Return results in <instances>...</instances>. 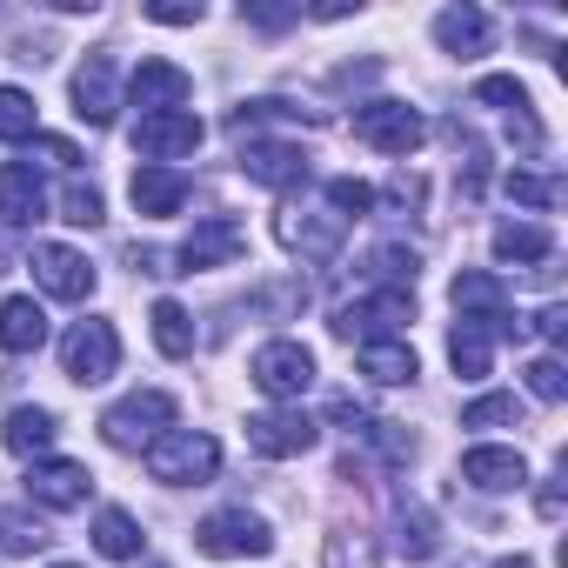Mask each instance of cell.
Returning a JSON list of instances; mask_svg holds the SVG:
<instances>
[{
  "mask_svg": "<svg viewBox=\"0 0 568 568\" xmlns=\"http://www.w3.org/2000/svg\"><path fill=\"white\" fill-rule=\"evenodd\" d=\"M528 388H535V402H561V395H568L561 362H555V355H535V362H528Z\"/></svg>",
  "mask_w": 568,
  "mask_h": 568,
  "instance_id": "cell-36",
  "label": "cell"
},
{
  "mask_svg": "<svg viewBox=\"0 0 568 568\" xmlns=\"http://www.w3.org/2000/svg\"><path fill=\"white\" fill-rule=\"evenodd\" d=\"M54 415L48 408H14L8 415V428H0V442H8V455H41V448H54Z\"/></svg>",
  "mask_w": 568,
  "mask_h": 568,
  "instance_id": "cell-25",
  "label": "cell"
},
{
  "mask_svg": "<svg viewBox=\"0 0 568 568\" xmlns=\"http://www.w3.org/2000/svg\"><path fill=\"white\" fill-rule=\"evenodd\" d=\"M41 134V108L28 88H0V141H34Z\"/></svg>",
  "mask_w": 568,
  "mask_h": 568,
  "instance_id": "cell-29",
  "label": "cell"
},
{
  "mask_svg": "<svg viewBox=\"0 0 568 568\" xmlns=\"http://www.w3.org/2000/svg\"><path fill=\"white\" fill-rule=\"evenodd\" d=\"M141 541H148V535H141V521H134L128 508H101V515H94V548H101V555L134 561V555H141Z\"/></svg>",
  "mask_w": 568,
  "mask_h": 568,
  "instance_id": "cell-27",
  "label": "cell"
},
{
  "mask_svg": "<svg viewBox=\"0 0 568 568\" xmlns=\"http://www.w3.org/2000/svg\"><path fill=\"white\" fill-rule=\"evenodd\" d=\"M128 194H134V214H148V221H168V214H181L187 207V174L181 168H141L134 181H128Z\"/></svg>",
  "mask_w": 568,
  "mask_h": 568,
  "instance_id": "cell-17",
  "label": "cell"
},
{
  "mask_svg": "<svg viewBox=\"0 0 568 568\" xmlns=\"http://www.w3.org/2000/svg\"><path fill=\"white\" fill-rule=\"evenodd\" d=\"M495 254H501V261H548L555 241H548V227H535V221H508V227H495Z\"/></svg>",
  "mask_w": 568,
  "mask_h": 568,
  "instance_id": "cell-28",
  "label": "cell"
},
{
  "mask_svg": "<svg viewBox=\"0 0 568 568\" xmlns=\"http://www.w3.org/2000/svg\"><path fill=\"white\" fill-rule=\"evenodd\" d=\"M54 535H48V521L41 515H28V508H8L0 515V548L8 555H34V548H48Z\"/></svg>",
  "mask_w": 568,
  "mask_h": 568,
  "instance_id": "cell-31",
  "label": "cell"
},
{
  "mask_svg": "<svg viewBox=\"0 0 568 568\" xmlns=\"http://www.w3.org/2000/svg\"><path fill=\"white\" fill-rule=\"evenodd\" d=\"M247 21H254V28H267V34H274V28H295V21H302V14H295V8H247Z\"/></svg>",
  "mask_w": 568,
  "mask_h": 568,
  "instance_id": "cell-39",
  "label": "cell"
},
{
  "mask_svg": "<svg viewBox=\"0 0 568 568\" xmlns=\"http://www.w3.org/2000/svg\"><path fill=\"white\" fill-rule=\"evenodd\" d=\"M475 101L481 108H528V94H521V81H508V74H488V81H475Z\"/></svg>",
  "mask_w": 568,
  "mask_h": 568,
  "instance_id": "cell-38",
  "label": "cell"
},
{
  "mask_svg": "<svg viewBox=\"0 0 568 568\" xmlns=\"http://www.w3.org/2000/svg\"><path fill=\"white\" fill-rule=\"evenodd\" d=\"M101 214H108V207H101V187L74 174V181L61 187V221H68V227H101Z\"/></svg>",
  "mask_w": 568,
  "mask_h": 568,
  "instance_id": "cell-32",
  "label": "cell"
},
{
  "mask_svg": "<svg viewBox=\"0 0 568 568\" xmlns=\"http://www.w3.org/2000/svg\"><path fill=\"white\" fill-rule=\"evenodd\" d=\"M448 368H455L462 382H488V368H495V328L455 322V335H448Z\"/></svg>",
  "mask_w": 568,
  "mask_h": 568,
  "instance_id": "cell-23",
  "label": "cell"
},
{
  "mask_svg": "<svg viewBox=\"0 0 568 568\" xmlns=\"http://www.w3.org/2000/svg\"><path fill=\"white\" fill-rule=\"evenodd\" d=\"M488 568H535L528 555H501V561H488Z\"/></svg>",
  "mask_w": 568,
  "mask_h": 568,
  "instance_id": "cell-42",
  "label": "cell"
},
{
  "mask_svg": "<svg viewBox=\"0 0 568 568\" xmlns=\"http://www.w3.org/2000/svg\"><path fill=\"white\" fill-rule=\"evenodd\" d=\"M501 187H508V201H521V207H555V201H561V181H555V174H528V168H515Z\"/></svg>",
  "mask_w": 568,
  "mask_h": 568,
  "instance_id": "cell-33",
  "label": "cell"
},
{
  "mask_svg": "<svg viewBox=\"0 0 568 568\" xmlns=\"http://www.w3.org/2000/svg\"><path fill=\"white\" fill-rule=\"evenodd\" d=\"M247 375H254V388L274 395V402H302V395L315 388V355H308L302 342H267V348H254Z\"/></svg>",
  "mask_w": 568,
  "mask_h": 568,
  "instance_id": "cell-3",
  "label": "cell"
},
{
  "mask_svg": "<svg viewBox=\"0 0 568 568\" xmlns=\"http://www.w3.org/2000/svg\"><path fill=\"white\" fill-rule=\"evenodd\" d=\"M148 21H161V28H194L201 8H148Z\"/></svg>",
  "mask_w": 568,
  "mask_h": 568,
  "instance_id": "cell-41",
  "label": "cell"
},
{
  "mask_svg": "<svg viewBox=\"0 0 568 568\" xmlns=\"http://www.w3.org/2000/svg\"><path fill=\"white\" fill-rule=\"evenodd\" d=\"M535 328H541L548 342H561V335H568V308H561V302H548V308L535 315Z\"/></svg>",
  "mask_w": 568,
  "mask_h": 568,
  "instance_id": "cell-40",
  "label": "cell"
},
{
  "mask_svg": "<svg viewBox=\"0 0 568 568\" xmlns=\"http://www.w3.org/2000/svg\"><path fill=\"white\" fill-rule=\"evenodd\" d=\"M355 134L375 148V154H415L422 148V114L408 108V101H362L355 108Z\"/></svg>",
  "mask_w": 568,
  "mask_h": 568,
  "instance_id": "cell-6",
  "label": "cell"
},
{
  "mask_svg": "<svg viewBox=\"0 0 568 568\" xmlns=\"http://www.w3.org/2000/svg\"><path fill=\"white\" fill-rule=\"evenodd\" d=\"M28 267H34V281H41L54 302H88L94 295V261L74 254V247H61V241H41L28 254Z\"/></svg>",
  "mask_w": 568,
  "mask_h": 568,
  "instance_id": "cell-8",
  "label": "cell"
},
{
  "mask_svg": "<svg viewBox=\"0 0 568 568\" xmlns=\"http://www.w3.org/2000/svg\"><path fill=\"white\" fill-rule=\"evenodd\" d=\"M362 375L382 382V388H402V382L422 375V362H415L408 342H362Z\"/></svg>",
  "mask_w": 568,
  "mask_h": 568,
  "instance_id": "cell-24",
  "label": "cell"
},
{
  "mask_svg": "<svg viewBox=\"0 0 568 568\" xmlns=\"http://www.w3.org/2000/svg\"><path fill=\"white\" fill-rule=\"evenodd\" d=\"M247 254V227L234 221V214H207L187 241H181V274H194V267H227V261H241Z\"/></svg>",
  "mask_w": 568,
  "mask_h": 568,
  "instance_id": "cell-10",
  "label": "cell"
},
{
  "mask_svg": "<svg viewBox=\"0 0 568 568\" xmlns=\"http://www.w3.org/2000/svg\"><path fill=\"white\" fill-rule=\"evenodd\" d=\"M154 348L168 355V362H187L194 355V315L181 308V302H154Z\"/></svg>",
  "mask_w": 568,
  "mask_h": 568,
  "instance_id": "cell-26",
  "label": "cell"
},
{
  "mask_svg": "<svg viewBox=\"0 0 568 568\" xmlns=\"http://www.w3.org/2000/svg\"><path fill=\"white\" fill-rule=\"evenodd\" d=\"M462 481L481 488V495H508V488L528 481V462H521L515 448H468V455H462Z\"/></svg>",
  "mask_w": 568,
  "mask_h": 568,
  "instance_id": "cell-20",
  "label": "cell"
},
{
  "mask_svg": "<svg viewBox=\"0 0 568 568\" xmlns=\"http://www.w3.org/2000/svg\"><path fill=\"white\" fill-rule=\"evenodd\" d=\"M241 168L261 187H295V181H308V154L295 141H247L241 148Z\"/></svg>",
  "mask_w": 568,
  "mask_h": 568,
  "instance_id": "cell-15",
  "label": "cell"
},
{
  "mask_svg": "<svg viewBox=\"0 0 568 568\" xmlns=\"http://www.w3.org/2000/svg\"><path fill=\"white\" fill-rule=\"evenodd\" d=\"M201 141H207V128H201V114H194V108H174V114H141V121H134V154H148L154 168H168V161L194 154Z\"/></svg>",
  "mask_w": 568,
  "mask_h": 568,
  "instance_id": "cell-7",
  "label": "cell"
},
{
  "mask_svg": "<svg viewBox=\"0 0 568 568\" xmlns=\"http://www.w3.org/2000/svg\"><path fill=\"white\" fill-rule=\"evenodd\" d=\"M328 568H375V541H368L362 528L328 535Z\"/></svg>",
  "mask_w": 568,
  "mask_h": 568,
  "instance_id": "cell-34",
  "label": "cell"
},
{
  "mask_svg": "<svg viewBox=\"0 0 568 568\" xmlns=\"http://www.w3.org/2000/svg\"><path fill=\"white\" fill-rule=\"evenodd\" d=\"M395 548H402L408 561H428V555H435V521H428V508H415V501L395 508Z\"/></svg>",
  "mask_w": 568,
  "mask_h": 568,
  "instance_id": "cell-30",
  "label": "cell"
},
{
  "mask_svg": "<svg viewBox=\"0 0 568 568\" xmlns=\"http://www.w3.org/2000/svg\"><path fill=\"white\" fill-rule=\"evenodd\" d=\"M328 207H335L342 221H348V214H368V207H375V187H368V181H348V174H342V181H328Z\"/></svg>",
  "mask_w": 568,
  "mask_h": 568,
  "instance_id": "cell-35",
  "label": "cell"
},
{
  "mask_svg": "<svg viewBox=\"0 0 568 568\" xmlns=\"http://www.w3.org/2000/svg\"><path fill=\"white\" fill-rule=\"evenodd\" d=\"M114 108H121L114 61H108V54H88V68L74 74V114H81L88 128H108V121H114Z\"/></svg>",
  "mask_w": 568,
  "mask_h": 568,
  "instance_id": "cell-16",
  "label": "cell"
},
{
  "mask_svg": "<svg viewBox=\"0 0 568 568\" xmlns=\"http://www.w3.org/2000/svg\"><path fill=\"white\" fill-rule=\"evenodd\" d=\"M455 315L462 322H481V328H495V335H515V308H508V288L495 274H481V267H468V274H455Z\"/></svg>",
  "mask_w": 568,
  "mask_h": 568,
  "instance_id": "cell-12",
  "label": "cell"
},
{
  "mask_svg": "<svg viewBox=\"0 0 568 568\" xmlns=\"http://www.w3.org/2000/svg\"><path fill=\"white\" fill-rule=\"evenodd\" d=\"M187 94H194L187 68H174V61H161V54H148V61L134 68V108H141V114H174V108H187Z\"/></svg>",
  "mask_w": 568,
  "mask_h": 568,
  "instance_id": "cell-14",
  "label": "cell"
},
{
  "mask_svg": "<svg viewBox=\"0 0 568 568\" xmlns=\"http://www.w3.org/2000/svg\"><path fill=\"white\" fill-rule=\"evenodd\" d=\"M194 548L214 555V561H241V555H267L274 535H267L261 515H247V508H221V515H207V521L194 528Z\"/></svg>",
  "mask_w": 568,
  "mask_h": 568,
  "instance_id": "cell-5",
  "label": "cell"
},
{
  "mask_svg": "<svg viewBox=\"0 0 568 568\" xmlns=\"http://www.w3.org/2000/svg\"><path fill=\"white\" fill-rule=\"evenodd\" d=\"M174 415H181V402L168 388H141V395H128L101 415V435H108V448H148L174 428Z\"/></svg>",
  "mask_w": 568,
  "mask_h": 568,
  "instance_id": "cell-1",
  "label": "cell"
},
{
  "mask_svg": "<svg viewBox=\"0 0 568 568\" xmlns=\"http://www.w3.org/2000/svg\"><path fill=\"white\" fill-rule=\"evenodd\" d=\"M54 568H81V561H54Z\"/></svg>",
  "mask_w": 568,
  "mask_h": 568,
  "instance_id": "cell-43",
  "label": "cell"
},
{
  "mask_svg": "<svg viewBox=\"0 0 568 568\" xmlns=\"http://www.w3.org/2000/svg\"><path fill=\"white\" fill-rule=\"evenodd\" d=\"M41 207H48V187H41L34 161H8V168H0V221L28 227V221H41Z\"/></svg>",
  "mask_w": 568,
  "mask_h": 568,
  "instance_id": "cell-19",
  "label": "cell"
},
{
  "mask_svg": "<svg viewBox=\"0 0 568 568\" xmlns=\"http://www.w3.org/2000/svg\"><path fill=\"white\" fill-rule=\"evenodd\" d=\"M61 368H68V382H81V388L108 382V375L121 368V335H114V322H74L68 342H61Z\"/></svg>",
  "mask_w": 568,
  "mask_h": 568,
  "instance_id": "cell-4",
  "label": "cell"
},
{
  "mask_svg": "<svg viewBox=\"0 0 568 568\" xmlns=\"http://www.w3.org/2000/svg\"><path fill=\"white\" fill-rule=\"evenodd\" d=\"M315 422L302 408H267V415H247V448L267 455V462H288V455H308L315 448Z\"/></svg>",
  "mask_w": 568,
  "mask_h": 568,
  "instance_id": "cell-9",
  "label": "cell"
},
{
  "mask_svg": "<svg viewBox=\"0 0 568 568\" xmlns=\"http://www.w3.org/2000/svg\"><path fill=\"white\" fill-rule=\"evenodd\" d=\"M402 322H415V295L408 288H382V295H368V302H342L335 308V335L342 342H375V328H402Z\"/></svg>",
  "mask_w": 568,
  "mask_h": 568,
  "instance_id": "cell-11",
  "label": "cell"
},
{
  "mask_svg": "<svg viewBox=\"0 0 568 568\" xmlns=\"http://www.w3.org/2000/svg\"><path fill=\"white\" fill-rule=\"evenodd\" d=\"M501 422H515V395H481L462 408V428H501Z\"/></svg>",
  "mask_w": 568,
  "mask_h": 568,
  "instance_id": "cell-37",
  "label": "cell"
},
{
  "mask_svg": "<svg viewBox=\"0 0 568 568\" xmlns=\"http://www.w3.org/2000/svg\"><path fill=\"white\" fill-rule=\"evenodd\" d=\"M88 488H94V475H88L81 462H34V468H28V495H34L41 508H81Z\"/></svg>",
  "mask_w": 568,
  "mask_h": 568,
  "instance_id": "cell-18",
  "label": "cell"
},
{
  "mask_svg": "<svg viewBox=\"0 0 568 568\" xmlns=\"http://www.w3.org/2000/svg\"><path fill=\"white\" fill-rule=\"evenodd\" d=\"M274 234H281V247H295V254H308V261H335L348 221H342V214H302V207H288V214L274 221Z\"/></svg>",
  "mask_w": 568,
  "mask_h": 568,
  "instance_id": "cell-13",
  "label": "cell"
},
{
  "mask_svg": "<svg viewBox=\"0 0 568 568\" xmlns=\"http://www.w3.org/2000/svg\"><path fill=\"white\" fill-rule=\"evenodd\" d=\"M435 41H442V54H462V61H475V54H488V41H495V21H488L481 8H448V14H435Z\"/></svg>",
  "mask_w": 568,
  "mask_h": 568,
  "instance_id": "cell-22",
  "label": "cell"
},
{
  "mask_svg": "<svg viewBox=\"0 0 568 568\" xmlns=\"http://www.w3.org/2000/svg\"><path fill=\"white\" fill-rule=\"evenodd\" d=\"M48 342V308L34 295H8L0 302V348L8 355H34Z\"/></svg>",
  "mask_w": 568,
  "mask_h": 568,
  "instance_id": "cell-21",
  "label": "cell"
},
{
  "mask_svg": "<svg viewBox=\"0 0 568 568\" xmlns=\"http://www.w3.org/2000/svg\"><path fill=\"white\" fill-rule=\"evenodd\" d=\"M221 468V442L201 435V428H168L161 442H148V475L168 481V488H187V481H207Z\"/></svg>",
  "mask_w": 568,
  "mask_h": 568,
  "instance_id": "cell-2",
  "label": "cell"
}]
</instances>
